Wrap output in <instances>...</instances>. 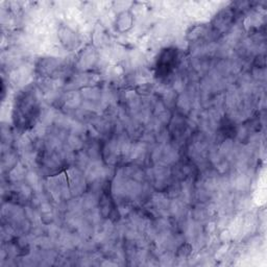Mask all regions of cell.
Wrapping results in <instances>:
<instances>
[{
    "label": "cell",
    "mask_w": 267,
    "mask_h": 267,
    "mask_svg": "<svg viewBox=\"0 0 267 267\" xmlns=\"http://www.w3.org/2000/svg\"><path fill=\"white\" fill-rule=\"evenodd\" d=\"M175 59H177V53L174 50H167L165 54L162 55V58L159 59L158 62V68L160 70L164 73L167 74L174 66L175 64Z\"/></svg>",
    "instance_id": "6da1fadb"
}]
</instances>
